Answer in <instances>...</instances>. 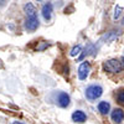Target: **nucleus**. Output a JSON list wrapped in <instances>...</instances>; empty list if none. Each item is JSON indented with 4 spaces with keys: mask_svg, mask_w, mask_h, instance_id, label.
Masks as SVG:
<instances>
[{
    "mask_svg": "<svg viewBox=\"0 0 124 124\" xmlns=\"http://www.w3.org/2000/svg\"><path fill=\"white\" fill-rule=\"evenodd\" d=\"M124 68L123 63L117 60V58H112V60H108L103 63V70L108 73H118V72H122Z\"/></svg>",
    "mask_w": 124,
    "mask_h": 124,
    "instance_id": "1",
    "label": "nucleus"
},
{
    "mask_svg": "<svg viewBox=\"0 0 124 124\" xmlns=\"http://www.w3.org/2000/svg\"><path fill=\"white\" fill-rule=\"evenodd\" d=\"M103 94V88L99 85H91L86 89V97L89 101H96Z\"/></svg>",
    "mask_w": 124,
    "mask_h": 124,
    "instance_id": "2",
    "label": "nucleus"
},
{
    "mask_svg": "<svg viewBox=\"0 0 124 124\" xmlns=\"http://www.w3.org/2000/svg\"><path fill=\"white\" fill-rule=\"evenodd\" d=\"M39 25H40V21H39L37 15L36 16H29V17H26V21H25L26 31H29V32H34L35 30H37Z\"/></svg>",
    "mask_w": 124,
    "mask_h": 124,
    "instance_id": "3",
    "label": "nucleus"
},
{
    "mask_svg": "<svg viewBox=\"0 0 124 124\" xmlns=\"http://www.w3.org/2000/svg\"><path fill=\"white\" fill-rule=\"evenodd\" d=\"M89 71H91L89 62H88V61L82 62V63L79 65V67H78V72H77L78 78H79L81 81H85V79L88 77V75H89Z\"/></svg>",
    "mask_w": 124,
    "mask_h": 124,
    "instance_id": "4",
    "label": "nucleus"
},
{
    "mask_svg": "<svg viewBox=\"0 0 124 124\" xmlns=\"http://www.w3.org/2000/svg\"><path fill=\"white\" fill-rule=\"evenodd\" d=\"M56 103L61 108H67L71 103V98L66 92H60L56 97Z\"/></svg>",
    "mask_w": 124,
    "mask_h": 124,
    "instance_id": "5",
    "label": "nucleus"
},
{
    "mask_svg": "<svg viewBox=\"0 0 124 124\" xmlns=\"http://www.w3.org/2000/svg\"><path fill=\"white\" fill-rule=\"evenodd\" d=\"M110 117H112V120H113V122L117 123V124H119V123H122L123 119H124V110L120 109V108H116L112 112Z\"/></svg>",
    "mask_w": 124,
    "mask_h": 124,
    "instance_id": "6",
    "label": "nucleus"
},
{
    "mask_svg": "<svg viewBox=\"0 0 124 124\" xmlns=\"http://www.w3.org/2000/svg\"><path fill=\"white\" fill-rule=\"evenodd\" d=\"M72 120L82 124V123H85L87 120V116H86V113L83 110H75L73 113H72Z\"/></svg>",
    "mask_w": 124,
    "mask_h": 124,
    "instance_id": "7",
    "label": "nucleus"
},
{
    "mask_svg": "<svg viewBox=\"0 0 124 124\" xmlns=\"http://www.w3.org/2000/svg\"><path fill=\"white\" fill-rule=\"evenodd\" d=\"M52 10H54V6L51 3H46L44 6H42V10H41V13H42V16L46 21L51 19V15H52Z\"/></svg>",
    "mask_w": 124,
    "mask_h": 124,
    "instance_id": "8",
    "label": "nucleus"
},
{
    "mask_svg": "<svg viewBox=\"0 0 124 124\" xmlns=\"http://www.w3.org/2000/svg\"><path fill=\"white\" fill-rule=\"evenodd\" d=\"M97 108H98V110L102 113V114H108L109 109H110V104H109L107 101H102V102L98 103Z\"/></svg>",
    "mask_w": 124,
    "mask_h": 124,
    "instance_id": "9",
    "label": "nucleus"
},
{
    "mask_svg": "<svg viewBox=\"0 0 124 124\" xmlns=\"http://www.w3.org/2000/svg\"><path fill=\"white\" fill-rule=\"evenodd\" d=\"M24 11H25V14H26L27 17H29V16H36V15H37L35 6L31 4V3L25 4V6H24Z\"/></svg>",
    "mask_w": 124,
    "mask_h": 124,
    "instance_id": "10",
    "label": "nucleus"
},
{
    "mask_svg": "<svg viewBox=\"0 0 124 124\" xmlns=\"http://www.w3.org/2000/svg\"><path fill=\"white\" fill-rule=\"evenodd\" d=\"M116 99L117 103H119L120 106H124V89H119L116 93Z\"/></svg>",
    "mask_w": 124,
    "mask_h": 124,
    "instance_id": "11",
    "label": "nucleus"
},
{
    "mask_svg": "<svg viewBox=\"0 0 124 124\" xmlns=\"http://www.w3.org/2000/svg\"><path fill=\"white\" fill-rule=\"evenodd\" d=\"M82 51V46L81 45H77V46H75L71 50V56H77L79 52Z\"/></svg>",
    "mask_w": 124,
    "mask_h": 124,
    "instance_id": "12",
    "label": "nucleus"
},
{
    "mask_svg": "<svg viewBox=\"0 0 124 124\" xmlns=\"http://www.w3.org/2000/svg\"><path fill=\"white\" fill-rule=\"evenodd\" d=\"M122 6H119V5H117L116 6V9H114V20H117V19H119V16H120V14H122Z\"/></svg>",
    "mask_w": 124,
    "mask_h": 124,
    "instance_id": "13",
    "label": "nucleus"
},
{
    "mask_svg": "<svg viewBox=\"0 0 124 124\" xmlns=\"http://www.w3.org/2000/svg\"><path fill=\"white\" fill-rule=\"evenodd\" d=\"M5 4V0H0V6H3Z\"/></svg>",
    "mask_w": 124,
    "mask_h": 124,
    "instance_id": "14",
    "label": "nucleus"
},
{
    "mask_svg": "<svg viewBox=\"0 0 124 124\" xmlns=\"http://www.w3.org/2000/svg\"><path fill=\"white\" fill-rule=\"evenodd\" d=\"M13 124H24V123H21V122H14Z\"/></svg>",
    "mask_w": 124,
    "mask_h": 124,
    "instance_id": "15",
    "label": "nucleus"
},
{
    "mask_svg": "<svg viewBox=\"0 0 124 124\" xmlns=\"http://www.w3.org/2000/svg\"><path fill=\"white\" fill-rule=\"evenodd\" d=\"M1 67H3V61L0 60V68H1Z\"/></svg>",
    "mask_w": 124,
    "mask_h": 124,
    "instance_id": "16",
    "label": "nucleus"
},
{
    "mask_svg": "<svg viewBox=\"0 0 124 124\" xmlns=\"http://www.w3.org/2000/svg\"><path fill=\"white\" fill-rule=\"evenodd\" d=\"M34 1H37V3H41V1H44V0H34Z\"/></svg>",
    "mask_w": 124,
    "mask_h": 124,
    "instance_id": "17",
    "label": "nucleus"
},
{
    "mask_svg": "<svg viewBox=\"0 0 124 124\" xmlns=\"http://www.w3.org/2000/svg\"><path fill=\"white\" fill-rule=\"evenodd\" d=\"M123 62H124V57H123Z\"/></svg>",
    "mask_w": 124,
    "mask_h": 124,
    "instance_id": "18",
    "label": "nucleus"
}]
</instances>
